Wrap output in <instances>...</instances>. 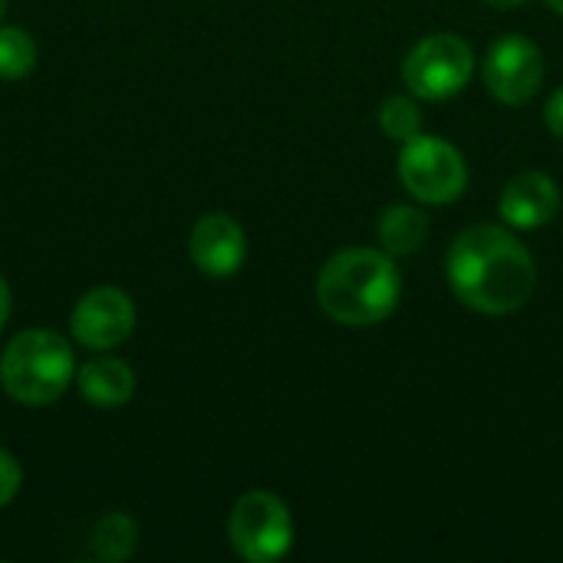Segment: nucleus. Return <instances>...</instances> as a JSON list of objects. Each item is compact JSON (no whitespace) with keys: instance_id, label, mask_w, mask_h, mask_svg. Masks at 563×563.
Wrapping results in <instances>:
<instances>
[{"instance_id":"nucleus-10","label":"nucleus","mask_w":563,"mask_h":563,"mask_svg":"<svg viewBox=\"0 0 563 563\" xmlns=\"http://www.w3.org/2000/svg\"><path fill=\"white\" fill-rule=\"evenodd\" d=\"M501 221L508 228L518 231H538L544 224H551L561 211V188L551 175L531 168V172H518L498 201Z\"/></svg>"},{"instance_id":"nucleus-14","label":"nucleus","mask_w":563,"mask_h":563,"mask_svg":"<svg viewBox=\"0 0 563 563\" xmlns=\"http://www.w3.org/2000/svg\"><path fill=\"white\" fill-rule=\"evenodd\" d=\"M36 66V43L20 26H0V79H23Z\"/></svg>"},{"instance_id":"nucleus-18","label":"nucleus","mask_w":563,"mask_h":563,"mask_svg":"<svg viewBox=\"0 0 563 563\" xmlns=\"http://www.w3.org/2000/svg\"><path fill=\"white\" fill-rule=\"evenodd\" d=\"M7 317H10V287H7V280L0 277V330H3V323H7Z\"/></svg>"},{"instance_id":"nucleus-19","label":"nucleus","mask_w":563,"mask_h":563,"mask_svg":"<svg viewBox=\"0 0 563 563\" xmlns=\"http://www.w3.org/2000/svg\"><path fill=\"white\" fill-rule=\"evenodd\" d=\"M485 3H492V7H498V10H511V7H521V3H528V0H485Z\"/></svg>"},{"instance_id":"nucleus-7","label":"nucleus","mask_w":563,"mask_h":563,"mask_svg":"<svg viewBox=\"0 0 563 563\" xmlns=\"http://www.w3.org/2000/svg\"><path fill=\"white\" fill-rule=\"evenodd\" d=\"M544 82V56L521 33L498 36L485 53V86L505 106H528Z\"/></svg>"},{"instance_id":"nucleus-20","label":"nucleus","mask_w":563,"mask_h":563,"mask_svg":"<svg viewBox=\"0 0 563 563\" xmlns=\"http://www.w3.org/2000/svg\"><path fill=\"white\" fill-rule=\"evenodd\" d=\"M548 7H551L554 13H561L563 16V0H548Z\"/></svg>"},{"instance_id":"nucleus-12","label":"nucleus","mask_w":563,"mask_h":563,"mask_svg":"<svg viewBox=\"0 0 563 563\" xmlns=\"http://www.w3.org/2000/svg\"><path fill=\"white\" fill-rule=\"evenodd\" d=\"M376 234L386 254L393 257H412L429 241V214L412 205H393L379 214Z\"/></svg>"},{"instance_id":"nucleus-16","label":"nucleus","mask_w":563,"mask_h":563,"mask_svg":"<svg viewBox=\"0 0 563 563\" xmlns=\"http://www.w3.org/2000/svg\"><path fill=\"white\" fill-rule=\"evenodd\" d=\"M20 485H23V468H20V462H16L7 449H0V508L10 505V501L16 498Z\"/></svg>"},{"instance_id":"nucleus-9","label":"nucleus","mask_w":563,"mask_h":563,"mask_svg":"<svg viewBox=\"0 0 563 563\" xmlns=\"http://www.w3.org/2000/svg\"><path fill=\"white\" fill-rule=\"evenodd\" d=\"M188 254L205 277L224 280L241 271L247 257V234L231 214L211 211L195 221L188 238Z\"/></svg>"},{"instance_id":"nucleus-2","label":"nucleus","mask_w":563,"mask_h":563,"mask_svg":"<svg viewBox=\"0 0 563 563\" xmlns=\"http://www.w3.org/2000/svg\"><path fill=\"white\" fill-rule=\"evenodd\" d=\"M402 277L386 251L350 247L333 254L317 277V303L340 327H376L399 307Z\"/></svg>"},{"instance_id":"nucleus-4","label":"nucleus","mask_w":563,"mask_h":563,"mask_svg":"<svg viewBox=\"0 0 563 563\" xmlns=\"http://www.w3.org/2000/svg\"><path fill=\"white\" fill-rule=\"evenodd\" d=\"M399 181L422 205H452L468 188L465 155L439 135H412L399 148Z\"/></svg>"},{"instance_id":"nucleus-21","label":"nucleus","mask_w":563,"mask_h":563,"mask_svg":"<svg viewBox=\"0 0 563 563\" xmlns=\"http://www.w3.org/2000/svg\"><path fill=\"white\" fill-rule=\"evenodd\" d=\"M3 10H7V0H0V16H3Z\"/></svg>"},{"instance_id":"nucleus-13","label":"nucleus","mask_w":563,"mask_h":563,"mask_svg":"<svg viewBox=\"0 0 563 563\" xmlns=\"http://www.w3.org/2000/svg\"><path fill=\"white\" fill-rule=\"evenodd\" d=\"M89 544H92V554H96L99 561H106V563L125 561V558H132V554H135V544H139V525H135L129 515L112 511V515H106V518H99V521H96Z\"/></svg>"},{"instance_id":"nucleus-17","label":"nucleus","mask_w":563,"mask_h":563,"mask_svg":"<svg viewBox=\"0 0 563 563\" xmlns=\"http://www.w3.org/2000/svg\"><path fill=\"white\" fill-rule=\"evenodd\" d=\"M544 122H548V129L563 142V86L548 99V106H544Z\"/></svg>"},{"instance_id":"nucleus-3","label":"nucleus","mask_w":563,"mask_h":563,"mask_svg":"<svg viewBox=\"0 0 563 563\" xmlns=\"http://www.w3.org/2000/svg\"><path fill=\"white\" fill-rule=\"evenodd\" d=\"M76 376L73 346L56 330H23L0 353L3 393L30 409L56 402Z\"/></svg>"},{"instance_id":"nucleus-8","label":"nucleus","mask_w":563,"mask_h":563,"mask_svg":"<svg viewBox=\"0 0 563 563\" xmlns=\"http://www.w3.org/2000/svg\"><path fill=\"white\" fill-rule=\"evenodd\" d=\"M135 330V303L119 287H92L69 313V333L79 346L106 353L125 343Z\"/></svg>"},{"instance_id":"nucleus-1","label":"nucleus","mask_w":563,"mask_h":563,"mask_svg":"<svg viewBox=\"0 0 563 563\" xmlns=\"http://www.w3.org/2000/svg\"><path fill=\"white\" fill-rule=\"evenodd\" d=\"M452 294L475 313L508 317L538 290V264L531 251L498 224L465 228L445 257Z\"/></svg>"},{"instance_id":"nucleus-15","label":"nucleus","mask_w":563,"mask_h":563,"mask_svg":"<svg viewBox=\"0 0 563 563\" xmlns=\"http://www.w3.org/2000/svg\"><path fill=\"white\" fill-rule=\"evenodd\" d=\"M376 119H379V129L393 142H406V139L419 135V129H422V112H419L416 99L406 96V92H396V96L383 99Z\"/></svg>"},{"instance_id":"nucleus-11","label":"nucleus","mask_w":563,"mask_h":563,"mask_svg":"<svg viewBox=\"0 0 563 563\" xmlns=\"http://www.w3.org/2000/svg\"><path fill=\"white\" fill-rule=\"evenodd\" d=\"M76 386H79V393H82V399L89 406H96V409H119L135 393V373L119 356H92L89 363L79 366Z\"/></svg>"},{"instance_id":"nucleus-5","label":"nucleus","mask_w":563,"mask_h":563,"mask_svg":"<svg viewBox=\"0 0 563 563\" xmlns=\"http://www.w3.org/2000/svg\"><path fill=\"white\" fill-rule=\"evenodd\" d=\"M475 73V53L459 33L422 36L402 59L406 89L419 99L445 102L459 96Z\"/></svg>"},{"instance_id":"nucleus-6","label":"nucleus","mask_w":563,"mask_h":563,"mask_svg":"<svg viewBox=\"0 0 563 563\" xmlns=\"http://www.w3.org/2000/svg\"><path fill=\"white\" fill-rule=\"evenodd\" d=\"M228 541L247 563L280 561L294 544V518L277 495L247 492L231 508Z\"/></svg>"}]
</instances>
